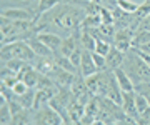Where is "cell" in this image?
I'll use <instances>...</instances> for the list:
<instances>
[{
    "label": "cell",
    "mask_w": 150,
    "mask_h": 125,
    "mask_svg": "<svg viewBox=\"0 0 150 125\" xmlns=\"http://www.w3.org/2000/svg\"><path fill=\"white\" fill-rule=\"evenodd\" d=\"M87 17V10L83 7V0H67L52 10L45 12L37 17L35 27L37 32H52L60 37H70L75 32L82 30V23Z\"/></svg>",
    "instance_id": "obj_1"
},
{
    "label": "cell",
    "mask_w": 150,
    "mask_h": 125,
    "mask_svg": "<svg viewBox=\"0 0 150 125\" xmlns=\"http://www.w3.org/2000/svg\"><path fill=\"white\" fill-rule=\"evenodd\" d=\"M0 32H2V45L13 44V42H28L30 38L37 37L35 22L27 20H12V18H0Z\"/></svg>",
    "instance_id": "obj_2"
},
{
    "label": "cell",
    "mask_w": 150,
    "mask_h": 125,
    "mask_svg": "<svg viewBox=\"0 0 150 125\" xmlns=\"http://www.w3.org/2000/svg\"><path fill=\"white\" fill-rule=\"evenodd\" d=\"M122 69L129 73V77L134 80L135 85L144 83V82H150V65L142 59V55L135 49H130L125 54Z\"/></svg>",
    "instance_id": "obj_3"
},
{
    "label": "cell",
    "mask_w": 150,
    "mask_h": 125,
    "mask_svg": "<svg viewBox=\"0 0 150 125\" xmlns=\"http://www.w3.org/2000/svg\"><path fill=\"white\" fill-rule=\"evenodd\" d=\"M0 59H2V64L8 62L12 59H20L23 62H27V64H33L37 60V55L30 49V45L27 42H13V44L2 45Z\"/></svg>",
    "instance_id": "obj_4"
},
{
    "label": "cell",
    "mask_w": 150,
    "mask_h": 125,
    "mask_svg": "<svg viewBox=\"0 0 150 125\" xmlns=\"http://www.w3.org/2000/svg\"><path fill=\"white\" fill-rule=\"evenodd\" d=\"M33 125H64V117L48 105H43L40 109L33 110V117H32Z\"/></svg>",
    "instance_id": "obj_5"
},
{
    "label": "cell",
    "mask_w": 150,
    "mask_h": 125,
    "mask_svg": "<svg viewBox=\"0 0 150 125\" xmlns=\"http://www.w3.org/2000/svg\"><path fill=\"white\" fill-rule=\"evenodd\" d=\"M134 30L130 28H120L115 32V37H113V47L118 50H122L123 54H127L130 49H132V42H134Z\"/></svg>",
    "instance_id": "obj_6"
},
{
    "label": "cell",
    "mask_w": 150,
    "mask_h": 125,
    "mask_svg": "<svg viewBox=\"0 0 150 125\" xmlns=\"http://www.w3.org/2000/svg\"><path fill=\"white\" fill-rule=\"evenodd\" d=\"M0 15L5 18H12V20H27V22L37 20V13L33 10H27V8H2Z\"/></svg>",
    "instance_id": "obj_7"
},
{
    "label": "cell",
    "mask_w": 150,
    "mask_h": 125,
    "mask_svg": "<svg viewBox=\"0 0 150 125\" xmlns=\"http://www.w3.org/2000/svg\"><path fill=\"white\" fill-rule=\"evenodd\" d=\"M97 72H98V69H97L95 62H93V55H92V52L83 50V52H82L80 67H79V73L87 78V77L93 75V73H97Z\"/></svg>",
    "instance_id": "obj_8"
},
{
    "label": "cell",
    "mask_w": 150,
    "mask_h": 125,
    "mask_svg": "<svg viewBox=\"0 0 150 125\" xmlns=\"http://www.w3.org/2000/svg\"><path fill=\"white\" fill-rule=\"evenodd\" d=\"M135 90L134 92H122V109L127 117L132 119H139V112H137V105H135Z\"/></svg>",
    "instance_id": "obj_9"
},
{
    "label": "cell",
    "mask_w": 150,
    "mask_h": 125,
    "mask_svg": "<svg viewBox=\"0 0 150 125\" xmlns=\"http://www.w3.org/2000/svg\"><path fill=\"white\" fill-rule=\"evenodd\" d=\"M37 38L40 42H43L48 49H52L54 52H59L62 44H64V37H60V35L52 33V32H40L37 33Z\"/></svg>",
    "instance_id": "obj_10"
},
{
    "label": "cell",
    "mask_w": 150,
    "mask_h": 125,
    "mask_svg": "<svg viewBox=\"0 0 150 125\" xmlns=\"http://www.w3.org/2000/svg\"><path fill=\"white\" fill-rule=\"evenodd\" d=\"M40 0H2V8H27L37 10Z\"/></svg>",
    "instance_id": "obj_11"
},
{
    "label": "cell",
    "mask_w": 150,
    "mask_h": 125,
    "mask_svg": "<svg viewBox=\"0 0 150 125\" xmlns=\"http://www.w3.org/2000/svg\"><path fill=\"white\" fill-rule=\"evenodd\" d=\"M113 73H115V78H117L118 85H120V88H122V92H134V90H135L134 80L130 78L129 73L123 70L122 67L117 69V70H113Z\"/></svg>",
    "instance_id": "obj_12"
},
{
    "label": "cell",
    "mask_w": 150,
    "mask_h": 125,
    "mask_svg": "<svg viewBox=\"0 0 150 125\" xmlns=\"http://www.w3.org/2000/svg\"><path fill=\"white\" fill-rule=\"evenodd\" d=\"M123 59H125V54H123L122 50L112 47V50H110L108 55H107V67H108V70H117V69H120V67L123 65Z\"/></svg>",
    "instance_id": "obj_13"
},
{
    "label": "cell",
    "mask_w": 150,
    "mask_h": 125,
    "mask_svg": "<svg viewBox=\"0 0 150 125\" xmlns=\"http://www.w3.org/2000/svg\"><path fill=\"white\" fill-rule=\"evenodd\" d=\"M27 44L30 45V49H32L33 52H35V55H37V57H54V54H55L54 50L48 49L47 45L43 44V42H40V40H38L37 37L30 38Z\"/></svg>",
    "instance_id": "obj_14"
},
{
    "label": "cell",
    "mask_w": 150,
    "mask_h": 125,
    "mask_svg": "<svg viewBox=\"0 0 150 125\" xmlns=\"http://www.w3.org/2000/svg\"><path fill=\"white\" fill-rule=\"evenodd\" d=\"M150 15V0H144L142 4L139 5V8H137V12L134 13V22H135V27L139 28L140 22L144 20L145 17Z\"/></svg>",
    "instance_id": "obj_15"
},
{
    "label": "cell",
    "mask_w": 150,
    "mask_h": 125,
    "mask_svg": "<svg viewBox=\"0 0 150 125\" xmlns=\"http://www.w3.org/2000/svg\"><path fill=\"white\" fill-rule=\"evenodd\" d=\"M80 44L83 50H88V52H93L95 50V44H97V38L92 35L88 30H83L82 28V35H80Z\"/></svg>",
    "instance_id": "obj_16"
},
{
    "label": "cell",
    "mask_w": 150,
    "mask_h": 125,
    "mask_svg": "<svg viewBox=\"0 0 150 125\" xmlns=\"http://www.w3.org/2000/svg\"><path fill=\"white\" fill-rule=\"evenodd\" d=\"M62 2H67V0H40V2H38L37 10H35V13H37V17H40V15H43L45 12L52 10L55 5L62 4Z\"/></svg>",
    "instance_id": "obj_17"
},
{
    "label": "cell",
    "mask_w": 150,
    "mask_h": 125,
    "mask_svg": "<svg viewBox=\"0 0 150 125\" xmlns=\"http://www.w3.org/2000/svg\"><path fill=\"white\" fill-rule=\"evenodd\" d=\"M135 93H137L135 95V105H137V112H139V117H140V115L145 114V110L149 109L150 105H149V98L145 95H142L139 92H135Z\"/></svg>",
    "instance_id": "obj_18"
},
{
    "label": "cell",
    "mask_w": 150,
    "mask_h": 125,
    "mask_svg": "<svg viewBox=\"0 0 150 125\" xmlns=\"http://www.w3.org/2000/svg\"><path fill=\"white\" fill-rule=\"evenodd\" d=\"M25 65H27V62H23V60H20V59H12V60H8V62H4V64H2V67H7L8 70L15 72V73H20V70Z\"/></svg>",
    "instance_id": "obj_19"
},
{
    "label": "cell",
    "mask_w": 150,
    "mask_h": 125,
    "mask_svg": "<svg viewBox=\"0 0 150 125\" xmlns=\"http://www.w3.org/2000/svg\"><path fill=\"white\" fill-rule=\"evenodd\" d=\"M139 5L140 4H135V2H130V0H117V7L122 8L123 12H127V13H135Z\"/></svg>",
    "instance_id": "obj_20"
},
{
    "label": "cell",
    "mask_w": 150,
    "mask_h": 125,
    "mask_svg": "<svg viewBox=\"0 0 150 125\" xmlns=\"http://www.w3.org/2000/svg\"><path fill=\"white\" fill-rule=\"evenodd\" d=\"M113 45L110 44V42H107V40H97V44H95V50L93 52H97V54H100V55H105L107 57L108 52L112 50Z\"/></svg>",
    "instance_id": "obj_21"
},
{
    "label": "cell",
    "mask_w": 150,
    "mask_h": 125,
    "mask_svg": "<svg viewBox=\"0 0 150 125\" xmlns=\"http://www.w3.org/2000/svg\"><path fill=\"white\" fill-rule=\"evenodd\" d=\"M92 55H93V62H95V65H97V69H98V72L108 70V67H107V57H105V55H100V54H97V52H92Z\"/></svg>",
    "instance_id": "obj_22"
},
{
    "label": "cell",
    "mask_w": 150,
    "mask_h": 125,
    "mask_svg": "<svg viewBox=\"0 0 150 125\" xmlns=\"http://www.w3.org/2000/svg\"><path fill=\"white\" fill-rule=\"evenodd\" d=\"M28 90H30V87L22 80H18L15 85H13V93H15V95H23V93L28 92Z\"/></svg>",
    "instance_id": "obj_23"
},
{
    "label": "cell",
    "mask_w": 150,
    "mask_h": 125,
    "mask_svg": "<svg viewBox=\"0 0 150 125\" xmlns=\"http://www.w3.org/2000/svg\"><path fill=\"white\" fill-rule=\"evenodd\" d=\"M137 30H145V32H150V15L145 17L144 20L140 22V25H139V28H137Z\"/></svg>",
    "instance_id": "obj_24"
},
{
    "label": "cell",
    "mask_w": 150,
    "mask_h": 125,
    "mask_svg": "<svg viewBox=\"0 0 150 125\" xmlns=\"http://www.w3.org/2000/svg\"><path fill=\"white\" fill-rule=\"evenodd\" d=\"M107 125H122V124H120V122H108Z\"/></svg>",
    "instance_id": "obj_25"
},
{
    "label": "cell",
    "mask_w": 150,
    "mask_h": 125,
    "mask_svg": "<svg viewBox=\"0 0 150 125\" xmlns=\"http://www.w3.org/2000/svg\"><path fill=\"white\" fill-rule=\"evenodd\" d=\"M27 125H33V122H28V124Z\"/></svg>",
    "instance_id": "obj_26"
},
{
    "label": "cell",
    "mask_w": 150,
    "mask_h": 125,
    "mask_svg": "<svg viewBox=\"0 0 150 125\" xmlns=\"http://www.w3.org/2000/svg\"><path fill=\"white\" fill-rule=\"evenodd\" d=\"M115 2H117V0H115Z\"/></svg>",
    "instance_id": "obj_27"
}]
</instances>
